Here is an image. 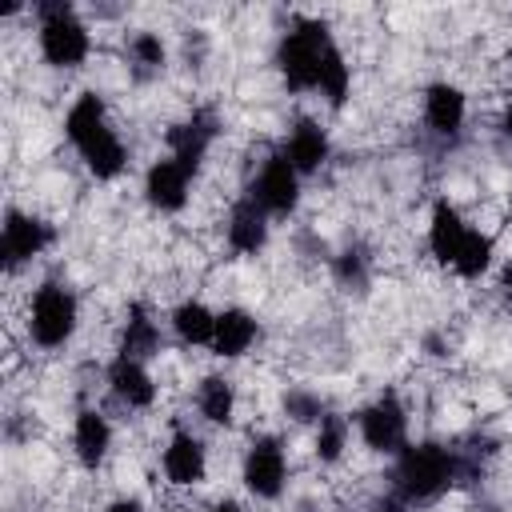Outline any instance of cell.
<instances>
[{
  "label": "cell",
  "instance_id": "8992f818",
  "mask_svg": "<svg viewBox=\"0 0 512 512\" xmlns=\"http://www.w3.org/2000/svg\"><path fill=\"white\" fill-rule=\"evenodd\" d=\"M288 480H292V460H288V448H284V436L276 432H256L244 452H240V484L252 500H280L288 492Z\"/></svg>",
  "mask_w": 512,
  "mask_h": 512
},
{
  "label": "cell",
  "instance_id": "5b68a950",
  "mask_svg": "<svg viewBox=\"0 0 512 512\" xmlns=\"http://www.w3.org/2000/svg\"><path fill=\"white\" fill-rule=\"evenodd\" d=\"M36 52L48 68L72 72L92 56V28L72 4H40L36 8Z\"/></svg>",
  "mask_w": 512,
  "mask_h": 512
},
{
  "label": "cell",
  "instance_id": "7a4b0ae2",
  "mask_svg": "<svg viewBox=\"0 0 512 512\" xmlns=\"http://www.w3.org/2000/svg\"><path fill=\"white\" fill-rule=\"evenodd\" d=\"M64 140L72 144L80 168L96 180V184H112L128 172V140L120 136L108 104L100 92H80L72 96V104L64 108Z\"/></svg>",
  "mask_w": 512,
  "mask_h": 512
},
{
  "label": "cell",
  "instance_id": "44dd1931",
  "mask_svg": "<svg viewBox=\"0 0 512 512\" xmlns=\"http://www.w3.org/2000/svg\"><path fill=\"white\" fill-rule=\"evenodd\" d=\"M192 404H196V416L212 428H232L236 424V412H240V388L232 376L224 372H204L196 384H192Z\"/></svg>",
  "mask_w": 512,
  "mask_h": 512
},
{
  "label": "cell",
  "instance_id": "9c48e42d",
  "mask_svg": "<svg viewBox=\"0 0 512 512\" xmlns=\"http://www.w3.org/2000/svg\"><path fill=\"white\" fill-rule=\"evenodd\" d=\"M56 244V228L32 212V208H20V204H8L4 208V224H0V260H4V272L16 276L20 268H32L48 248Z\"/></svg>",
  "mask_w": 512,
  "mask_h": 512
},
{
  "label": "cell",
  "instance_id": "83f0119b",
  "mask_svg": "<svg viewBox=\"0 0 512 512\" xmlns=\"http://www.w3.org/2000/svg\"><path fill=\"white\" fill-rule=\"evenodd\" d=\"M496 288H500V292L512 300V260H504V264L496 268Z\"/></svg>",
  "mask_w": 512,
  "mask_h": 512
},
{
  "label": "cell",
  "instance_id": "f546056e",
  "mask_svg": "<svg viewBox=\"0 0 512 512\" xmlns=\"http://www.w3.org/2000/svg\"><path fill=\"white\" fill-rule=\"evenodd\" d=\"M500 132H504V136L512 140V96H508V100L500 104Z\"/></svg>",
  "mask_w": 512,
  "mask_h": 512
},
{
  "label": "cell",
  "instance_id": "ffe728a7",
  "mask_svg": "<svg viewBox=\"0 0 512 512\" xmlns=\"http://www.w3.org/2000/svg\"><path fill=\"white\" fill-rule=\"evenodd\" d=\"M160 348H164V328H160L156 312L144 300H132L116 328V352L132 356V360H152V356H160Z\"/></svg>",
  "mask_w": 512,
  "mask_h": 512
},
{
  "label": "cell",
  "instance_id": "d6986e66",
  "mask_svg": "<svg viewBox=\"0 0 512 512\" xmlns=\"http://www.w3.org/2000/svg\"><path fill=\"white\" fill-rule=\"evenodd\" d=\"M260 340V320L256 312H248L244 304H224L216 308V332H212V356L232 364V360H244Z\"/></svg>",
  "mask_w": 512,
  "mask_h": 512
},
{
  "label": "cell",
  "instance_id": "7c38bea8",
  "mask_svg": "<svg viewBox=\"0 0 512 512\" xmlns=\"http://www.w3.org/2000/svg\"><path fill=\"white\" fill-rule=\"evenodd\" d=\"M104 392L120 412H152L160 400V380L152 376L148 360H132L112 352V360L104 364Z\"/></svg>",
  "mask_w": 512,
  "mask_h": 512
},
{
  "label": "cell",
  "instance_id": "f1b7e54d",
  "mask_svg": "<svg viewBox=\"0 0 512 512\" xmlns=\"http://www.w3.org/2000/svg\"><path fill=\"white\" fill-rule=\"evenodd\" d=\"M208 512H248V508H244V500H236V496H220V500H212Z\"/></svg>",
  "mask_w": 512,
  "mask_h": 512
},
{
  "label": "cell",
  "instance_id": "6da1fadb",
  "mask_svg": "<svg viewBox=\"0 0 512 512\" xmlns=\"http://www.w3.org/2000/svg\"><path fill=\"white\" fill-rule=\"evenodd\" d=\"M272 64L284 88L296 96H316L328 108H344L352 96V64L332 28L316 16H300L280 32Z\"/></svg>",
  "mask_w": 512,
  "mask_h": 512
},
{
  "label": "cell",
  "instance_id": "7402d4cb",
  "mask_svg": "<svg viewBox=\"0 0 512 512\" xmlns=\"http://www.w3.org/2000/svg\"><path fill=\"white\" fill-rule=\"evenodd\" d=\"M168 332L176 344L184 348H212V332H216V308L204 304L200 296H184L180 304H172L168 312Z\"/></svg>",
  "mask_w": 512,
  "mask_h": 512
},
{
  "label": "cell",
  "instance_id": "603a6c76",
  "mask_svg": "<svg viewBox=\"0 0 512 512\" xmlns=\"http://www.w3.org/2000/svg\"><path fill=\"white\" fill-rule=\"evenodd\" d=\"M348 448H352V416L324 412V416L312 424V456H316L324 468H336V464L348 460Z\"/></svg>",
  "mask_w": 512,
  "mask_h": 512
},
{
  "label": "cell",
  "instance_id": "d4e9b609",
  "mask_svg": "<svg viewBox=\"0 0 512 512\" xmlns=\"http://www.w3.org/2000/svg\"><path fill=\"white\" fill-rule=\"evenodd\" d=\"M284 412L292 416V420H300V424H316L328 408H324V400H320V392H304V388H288L284 392Z\"/></svg>",
  "mask_w": 512,
  "mask_h": 512
},
{
  "label": "cell",
  "instance_id": "9a60e30c",
  "mask_svg": "<svg viewBox=\"0 0 512 512\" xmlns=\"http://www.w3.org/2000/svg\"><path fill=\"white\" fill-rule=\"evenodd\" d=\"M116 448V424L104 408L84 404L72 416V456L84 472H100Z\"/></svg>",
  "mask_w": 512,
  "mask_h": 512
},
{
  "label": "cell",
  "instance_id": "ac0fdd59",
  "mask_svg": "<svg viewBox=\"0 0 512 512\" xmlns=\"http://www.w3.org/2000/svg\"><path fill=\"white\" fill-rule=\"evenodd\" d=\"M268 236H272V216L264 208H256L240 192L224 212V244H228V252L232 256H260Z\"/></svg>",
  "mask_w": 512,
  "mask_h": 512
},
{
  "label": "cell",
  "instance_id": "e0dca14e",
  "mask_svg": "<svg viewBox=\"0 0 512 512\" xmlns=\"http://www.w3.org/2000/svg\"><path fill=\"white\" fill-rule=\"evenodd\" d=\"M472 224H476V220H468V216L460 212V204H452L448 196H440V200L432 204L428 224H424V248H428V256H432L444 272H448L452 260L460 256V248H464Z\"/></svg>",
  "mask_w": 512,
  "mask_h": 512
},
{
  "label": "cell",
  "instance_id": "3957f363",
  "mask_svg": "<svg viewBox=\"0 0 512 512\" xmlns=\"http://www.w3.org/2000/svg\"><path fill=\"white\" fill-rule=\"evenodd\" d=\"M460 476H464V456L444 440H408L388 468L392 496L408 508L440 500L444 492L456 488Z\"/></svg>",
  "mask_w": 512,
  "mask_h": 512
},
{
  "label": "cell",
  "instance_id": "484cf974",
  "mask_svg": "<svg viewBox=\"0 0 512 512\" xmlns=\"http://www.w3.org/2000/svg\"><path fill=\"white\" fill-rule=\"evenodd\" d=\"M336 280H340V284H364V280H368V256H364L360 248H356V252H352V248L340 252V256H336Z\"/></svg>",
  "mask_w": 512,
  "mask_h": 512
},
{
  "label": "cell",
  "instance_id": "5bb4252c",
  "mask_svg": "<svg viewBox=\"0 0 512 512\" xmlns=\"http://www.w3.org/2000/svg\"><path fill=\"white\" fill-rule=\"evenodd\" d=\"M420 116L436 140H456L468 124V92L456 80H432L420 92Z\"/></svg>",
  "mask_w": 512,
  "mask_h": 512
},
{
  "label": "cell",
  "instance_id": "52a82bcc",
  "mask_svg": "<svg viewBox=\"0 0 512 512\" xmlns=\"http://www.w3.org/2000/svg\"><path fill=\"white\" fill-rule=\"evenodd\" d=\"M244 196H248L256 208H264L272 220H284V216H292V212L300 208V200H304V176L284 160L280 148H272V152H264V156L256 160V168L248 172Z\"/></svg>",
  "mask_w": 512,
  "mask_h": 512
},
{
  "label": "cell",
  "instance_id": "cb8c5ba5",
  "mask_svg": "<svg viewBox=\"0 0 512 512\" xmlns=\"http://www.w3.org/2000/svg\"><path fill=\"white\" fill-rule=\"evenodd\" d=\"M124 52H128V60H132L136 72H160V68L168 64V44H164V36L152 32V28L132 32V36L124 40Z\"/></svg>",
  "mask_w": 512,
  "mask_h": 512
},
{
  "label": "cell",
  "instance_id": "30bf717a",
  "mask_svg": "<svg viewBox=\"0 0 512 512\" xmlns=\"http://www.w3.org/2000/svg\"><path fill=\"white\" fill-rule=\"evenodd\" d=\"M208 464L212 452L204 444V436L188 424H176L164 444H160V476L168 488H200L208 480Z\"/></svg>",
  "mask_w": 512,
  "mask_h": 512
},
{
  "label": "cell",
  "instance_id": "4dcf8cb0",
  "mask_svg": "<svg viewBox=\"0 0 512 512\" xmlns=\"http://www.w3.org/2000/svg\"><path fill=\"white\" fill-rule=\"evenodd\" d=\"M172 512H188V508H172Z\"/></svg>",
  "mask_w": 512,
  "mask_h": 512
},
{
  "label": "cell",
  "instance_id": "8fae6325",
  "mask_svg": "<svg viewBox=\"0 0 512 512\" xmlns=\"http://www.w3.org/2000/svg\"><path fill=\"white\" fill-rule=\"evenodd\" d=\"M220 132L224 128H220V116L212 108H192L188 116H180L176 124H168L164 152L172 160H180L192 176H200L204 164H208V156H212V148H216V140H220Z\"/></svg>",
  "mask_w": 512,
  "mask_h": 512
},
{
  "label": "cell",
  "instance_id": "ba28073f",
  "mask_svg": "<svg viewBox=\"0 0 512 512\" xmlns=\"http://www.w3.org/2000/svg\"><path fill=\"white\" fill-rule=\"evenodd\" d=\"M352 424H356L360 444H364L368 452H376V456H388V460L412 440V416H408V404H404L400 392H392V388L376 392V396L352 416Z\"/></svg>",
  "mask_w": 512,
  "mask_h": 512
},
{
  "label": "cell",
  "instance_id": "4316f807",
  "mask_svg": "<svg viewBox=\"0 0 512 512\" xmlns=\"http://www.w3.org/2000/svg\"><path fill=\"white\" fill-rule=\"evenodd\" d=\"M100 512H148V508H144V500H140V496H112Z\"/></svg>",
  "mask_w": 512,
  "mask_h": 512
},
{
  "label": "cell",
  "instance_id": "277c9868",
  "mask_svg": "<svg viewBox=\"0 0 512 512\" xmlns=\"http://www.w3.org/2000/svg\"><path fill=\"white\" fill-rule=\"evenodd\" d=\"M20 320H24V340H28L32 348H40V352H60V348H68V344L76 340V332H80V320H84L80 296H76V288L64 284V280H40L36 288H28Z\"/></svg>",
  "mask_w": 512,
  "mask_h": 512
},
{
  "label": "cell",
  "instance_id": "4fadbf2b",
  "mask_svg": "<svg viewBox=\"0 0 512 512\" xmlns=\"http://www.w3.org/2000/svg\"><path fill=\"white\" fill-rule=\"evenodd\" d=\"M192 192H196V176L172 160L168 152H160L148 168H144V180H140V196L144 204L156 212V216H180L188 204H192Z\"/></svg>",
  "mask_w": 512,
  "mask_h": 512
},
{
  "label": "cell",
  "instance_id": "2e32d148",
  "mask_svg": "<svg viewBox=\"0 0 512 512\" xmlns=\"http://www.w3.org/2000/svg\"><path fill=\"white\" fill-rule=\"evenodd\" d=\"M276 148L284 152V160H288L304 180L316 176L320 168H328V160H332V136H328V128H324L316 116L292 120L288 132H284V140H280Z\"/></svg>",
  "mask_w": 512,
  "mask_h": 512
}]
</instances>
